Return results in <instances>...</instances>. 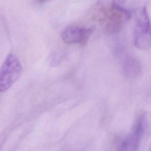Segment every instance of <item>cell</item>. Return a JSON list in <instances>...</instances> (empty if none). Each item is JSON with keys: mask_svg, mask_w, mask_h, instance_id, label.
Returning <instances> with one entry per match:
<instances>
[{"mask_svg": "<svg viewBox=\"0 0 151 151\" xmlns=\"http://www.w3.org/2000/svg\"><path fill=\"white\" fill-rule=\"evenodd\" d=\"M94 16L106 33L113 34L122 29L131 18L132 14L129 10L114 1L108 7H99Z\"/></svg>", "mask_w": 151, "mask_h": 151, "instance_id": "6da1fadb", "label": "cell"}, {"mask_svg": "<svg viewBox=\"0 0 151 151\" xmlns=\"http://www.w3.org/2000/svg\"><path fill=\"white\" fill-rule=\"evenodd\" d=\"M134 44L140 50H146L151 47V22L145 6L141 9L136 18Z\"/></svg>", "mask_w": 151, "mask_h": 151, "instance_id": "7a4b0ae2", "label": "cell"}, {"mask_svg": "<svg viewBox=\"0 0 151 151\" xmlns=\"http://www.w3.org/2000/svg\"><path fill=\"white\" fill-rule=\"evenodd\" d=\"M22 68L17 56L8 55L4 61L0 72V91L5 92L19 79Z\"/></svg>", "mask_w": 151, "mask_h": 151, "instance_id": "3957f363", "label": "cell"}, {"mask_svg": "<svg viewBox=\"0 0 151 151\" xmlns=\"http://www.w3.org/2000/svg\"><path fill=\"white\" fill-rule=\"evenodd\" d=\"M93 31V28L78 25H70L66 27L61 34L62 39L68 45H85Z\"/></svg>", "mask_w": 151, "mask_h": 151, "instance_id": "277c9868", "label": "cell"}, {"mask_svg": "<svg viewBox=\"0 0 151 151\" xmlns=\"http://www.w3.org/2000/svg\"><path fill=\"white\" fill-rule=\"evenodd\" d=\"M145 120V116L143 115L140 116L137 119L132 132L122 143L121 150L136 151L137 150L140 139L144 132Z\"/></svg>", "mask_w": 151, "mask_h": 151, "instance_id": "5b68a950", "label": "cell"}, {"mask_svg": "<svg viewBox=\"0 0 151 151\" xmlns=\"http://www.w3.org/2000/svg\"><path fill=\"white\" fill-rule=\"evenodd\" d=\"M122 64L124 74L128 78L135 79L141 76L142 66L137 58L129 55H124L122 57Z\"/></svg>", "mask_w": 151, "mask_h": 151, "instance_id": "8992f818", "label": "cell"}, {"mask_svg": "<svg viewBox=\"0 0 151 151\" xmlns=\"http://www.w3.org/2000/svg\"><path fill=\"white\" fill-rule=\"evenodd\" d=\"M48 0H37V2L38 3H44L45 1H47Z\"/></svg>", "mask_w": 151, "mask_h": 151, "instance_id": "52a82bcc", "label": "cell"}]
</instances>
